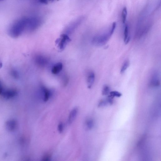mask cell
I'll use <instances>...</instances> for the list:
<instances>
[{"label":"cell","instance_id":"obj_1","mask_svg":"<svg viewBox=\"0 0 161 161\" xmlns=\"http://www.w3.org/2000/svg\"><path fill=\"white\" fill-rule=\"evenodd\" d=\"M30 17H24L16 20L10 26L8 30L9 35L17 38L25 32H29Z\"/></svg>","mask_w":161,"mask_h":161},{"label":"cell","instance_id":"obj_2","mask_svg":"<svg viewBox=\"0 0 161 161\" xmlns=\"http://www.w3.org/2000/svg\"><path fill=\"white\" fill-rule=\"evenodd\" d=\"M112 35L109 31L108 33L96 36L92 39V43L96 46H103L108 42Z\"/></svg>","mask_w":161,"mask_h":161},{"label":"cell","instance_id":"obj_3","mask_svg":"<svg viewBox=\"0 0 161 161\" xmlns=\"http://www.w3.org/2000/svg\"><path fill=\"white\" fill-rule=\"evenodd\" d=\"M71 41V39L67 34H63L60 35V38L56 40V42L58 49L60 51H62L65 48L67 44Z\"/></svg>","mask_w":161,"mask_h":161},{"label":"cell","instance_id":"obj_4","mask_svg":"<svg viewBox=\"0 0 161 161\" xmlns=\"http://www.w3.org/2000/svg\"><path fill=\"white\" fill-rule=\"evenodd\" d=\"M36 63L39 66H45L48 63L49 60L46 57L42 55H37L35 58Z\"/></svg>","mask_w":161,"mask_h":161},{"label":"cell","instance_id":"obj_5","mask_svg":"<svg viewBox=\"0 0 161 161\" xmlns=\"http://www.w3.org/2000/svg\"><path fill=\"white\" fill-rule=\"evenodd\" d=\"M160 84V81L158 75L156 73H154L149 81V86L153 88L157 87H159Z\"/></svg>","mask_w":161,"mask_h":161},{"label":"cell","instance_id":"obj_6","mask_svg":"<svg viewBox=\"0 0 161 161\" xmlns=\"http://www.w3.org/2000/svg\"><path fill=\"white\" fill-rule=\"evenodd\" d=\"M41 90L42 94L43 101L46 102L51 96L52 92L49 89L44 86L41 87Z\"/></svg>","mask_w":161,"mask_h":161},{"label":"cell","instance_id":"obj_7","mask_svg":"<svg viewBox=\"0 0 161 161\" xmlns=\"http://www.w3.org/2000/svg\"><path fill=\"white\" fill-rule=\"evenodd\" d=\"M5 127L8 131H14L17 127V122L15 120H9L6 122Z\"/></svg>","mask_w":161,"mask_h":161},{"label":"cell","instance_id":"obj_8","mask_svg":"<svg viewBox=\"0 0 161 161\" xmlns=\"http://www.w3.org/2000/svg\"><path fill=\"white\" fill-rule=\"evenodd\" d=\"M17 94V91L15 90L10 89V90H4L1 95L4 98L7 99L12 98L15 96Z\"/></svg>","mask_w":161,"mask_h":161},{"label":"cell","instance_id":"obj_9","mask_svg":"<svg viewBox=\"0 0 161 161\" xmlns=\"http://www.w3.org/2000/svg\"><path fill=\"white\" fill-rule=\"evenodd\" d=\"M95 75L93 72L89 73L87 78V83L88 88H91L94 84L95 81Z\"/></svg>","mask_w":161,"mask_h":161},{"label":"cell","instance_id":"obj_10","mask_svg":"<svg viewBox=\"0 0 161 161\" xmlns=\"http://www.w3.org/2000/svg\"><path fill=\"white\" fill-rule=\"evenodd\" d=\"M63 65L61 62H58L55 64L52 67L51 72L54 75L59 74L62 70Z\"/></svg>","mask_w":161,"mask_h":161},{"label":"cell","instance_id":"obj_11","mask_svg":"<svg viewBox=\"0 0 161 161\" xmlns=\"http://www.w3.org/2000/svg\"><path fill=\"white\" fill-rule=\"evenodd\" d=\"M78 109L77 108H74L70 113L69 118H68V122L69 124H71L74 121L75 118H76L77 114Z\"/></svg>","mask_w":161,"mask_h":161},{"label":"cell","instance_id":"obj_12","mask_svg":"<svg viewBox=\"0 0 161 161\" xmlns=\"http://www.w3.org/2000/svg\"><path fill=\"white\" fill-rule=\"evenodd\" d=\"M124 35V42L126 44H127L130 40V37L129 36V29L127 25H126L125 27Z\"/></svg>","mask_w":161,"mask_h":161},{"label":"cell","instance_id":"obj_13","mask_svg":"<svg viewBox=\"0 0 161 161\" xmlns=\"http://www.w3.org/2000/svg\"><path fill=\"white\" fill-rule=\"evenodd\" d=\"M130 65V61L128 60H126L123 64L121 69L120 73L121 74L124 73L128 69Z\"/></svg>","mask_w":161,"mask_h":161},{"label":"cell","instance_id":"obj_14","mask_svg":"<svg viewBox=\"0 0 161 161\" xmlns=\"http://www.w3.org/2000/svg\"><path fill=\"white\" fill-rule=\"evenodd\" d=\"M127 15V9L126 7H125L122 10V20L123 23L126 22Z\"/></svg>","mask_w":161,"mask_h":161},{"label":"cell","instance_id":"obj_15","mask_svg":"<svg viewBox=\"0 0 161 161\" xmlns=\"http://www.w3.org/2000/svg\"><path fill=\"white\" fill-rule=\"evenodd\" d=\"M122 95V94L120 92L117 91H113L109 92V96L113 98L115 97H121Z\"/></svg>","mask_w":161,"mask_h":161},{"label":"cell","instance_id":"obj_16","mask_svg":"<svg viewBox=\"0 0 161 161\" xmlns=\"http://www.w3.org/2000/svg\"><path fill=\"white\" fill-rule=\"evenodd\" d=\"M110 91V88L108 85H105L103 88L102 90V94L103 95H108Z\"/></svg>","mask_w":161,"mask_h":161},{"label":"cell","instance_id":"obj_17","mask_svg":"<svg viewBox=\"0 0 161 161\" xmlns=\"http://www.w3.org/2000/svg\"><path fill=\"white\" fill-rule=\"evenodd\" d=\"M94 123L93 120L92 119L88 120L86 122V125L89 129H91L93 127Z\"/></svg>","mask_w":161,"mask_h":161},{"label":"cell","instance_id":"obj_18","mask_svg":"<svg viewBox=\"0 0 161 161\" xmlns=\"http://www.w3.org/2000/svg\"><path fill=\"white\" fill-rule=\"evenodd\" d=\"M11 74L12 76L15 78H18L19 77V73L16 70H12L11 71Z\"/></svg>","mask_w":161,"mask_h":161},{"label":"cell","instance_id":"obj_19","mask_svg":"<svg viewBox=\"0 0 161 161\" xmlns=\"http://www.w3.org/2000/svg\"><path fill=\"white\" fill-rule=\"evenodd\" d=\"M63 130V125L62 123H60L58 126V130L60 133L62 132Z\"/></svg>","mask_w":161,"mask_h":161},{"label":"cell","instance_id":"obj_20","mask_svg":"<svg viewBox=\"0 0 161 161\" xmlns=\"http://www.w3.org/2000/svg\"><path fill=\"white\" fill-rule=\"evenodd\" d=\"M5 89L3 87L2 82L0 80V94L1 95L2 92Z\"/></svg>","mask_w":161,"mask_h":161},{"label":"cell","instance_id":"obj_21","mask_svg":"<svg viewBox=\"0 0 161 161\" xmlns=\"http://www.w3.org/2000/svg\"><path fill=\"white\" fill-rule=\"evenodd\" d=\"M54 0H40V1L41 3H43V4H47L49 2L52 1Z\"/></svg>","mask_w":161,"mask_h":161},{"label":"cell","instance_id":"obj_22","mask_svg":"<svg viewBox=\"0 0 161 161\" xmlns=\"http://www.w3.org/2000/svg\"><path fill=\"white\" fill-rule=\"evenodd\" d=\"M50 158V156L49 155H47L44 156L43 159V160L47 161L49 160Z\"/></svg>","mask_w":161,"mask_h":161},{"label":"cell","instance_id":"obj_23","mask_svg":"<svg viewBox=\"0 0 161 161\" xmlns=\"http://www.w3.org/2000/svg\"><path fill=\"white\" fill-rule=\"evenodd\" d=\"M4 1V0H0V2Z\"/></svg>","mask_w":161,"mask_h":161}]
</instances>
